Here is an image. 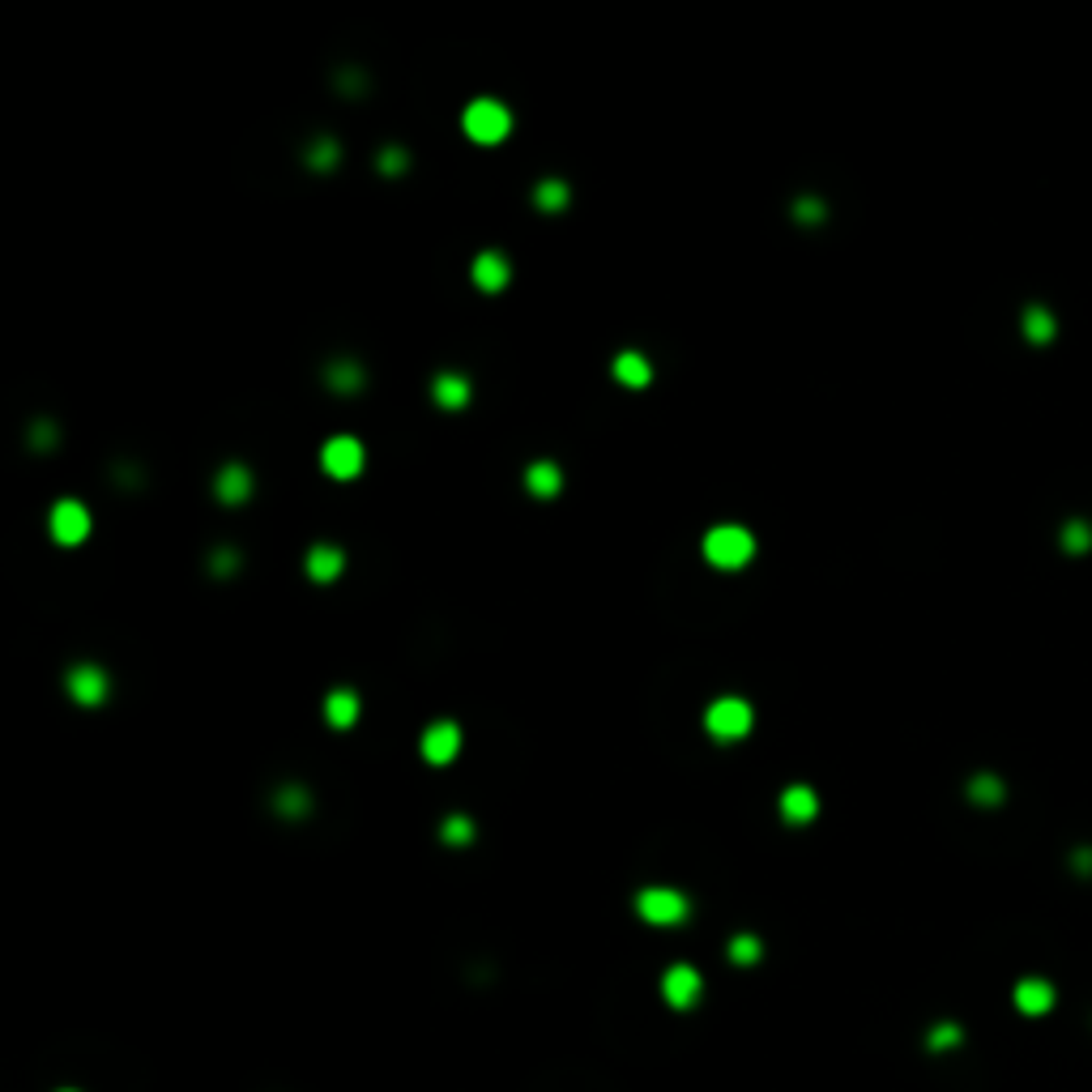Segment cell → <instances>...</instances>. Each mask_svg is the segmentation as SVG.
<instances>
[{
  "label": "cell",
  "mask_w": 1092,
  "mask_h": 1092,
  "mask_svg": "<svg viewBox=\"0 0 1092 1092\" xmlns=\"http://www.w3.org/2000/svg\"><path fill=\"white\" fill-rule=\"evenodd\" d=\"M969 798H973V803H982V807H994V803H1003V798H1007V785L999 777H990V772H978V777L969 781Z\"/></svg>",
  "instance_id": "44dd1931"
},
{
  "label": "cell",
  "mask_w": 1092,
  "mask_h": 1092,
  "mask_svg": "<svg viewBox=\"0 0 1092 1092\" xmlns=\"http://www.w3.org/2000/svg\"><path fill=\"white\" fill-rule=\"evenodd\" d=\"M61 1092H77V1088H61Z\"/></svg>",
  "instance_id": "d6a6232c"
},
{
  "label": "cell",
  "mask_w": 1092,
  "mask_h": 1092,
  "mask_svg": "<svg viewBox=\"0 0 1092 1092\" xmlns=\"http://www.w3.org/2000/svg\"><path fill=\"white\" fill-rule=\"evenodd\" d=\"M47 530H52V538H56L61 546H77L81 538L90 534V512H86V503H77V500H56L52 512H47Z\"/></svg>",
  "instance_id": "5b68a950"
},
{
  "label": "cell",
  "mask_w": 1092,
  "mask_h": 1092,
  "mask_svg": "<svg viewBox=\"0 0 1092 1092\" xmlns=\"http://www.w3.org/2000/svg\"><path fill=\"white\" fill-rule=\"evenodd\" d=\"M568 201H572V193H568V184H563V180H543L534 188V205L546 209V214H559Z\"/></svg>",
  "instance_id": "ffe728a7"
},
{
  "label": "cell",
  "mask_w": 1092,
  "mask_h": 1092,
  "mask_svg": "<svg viewBox=\"0 0 1092 1092\" xmlns=\"http://www.w3.org/2000/svg\"><path fill=\"white\" fill-rule=\"evenodd\" d=\"M469 380L461 371H440L436 375V384H431V397H436V406H444V410H465L469 406Z\"/></svg>",
  "instance_id": "9a60e30c"
},
{
  "label": "cell",
  "mask_w": 1092,
  "mask_h": 1092,
  "mask_svg": "<svg viewBox=\"0 0 1092 1092\" xmlns=\"http://www.w3.org/2000/svg\"><path fill=\"white\" fill-rule=\"evenodd\" d=\"M700 994H704V982H700V973L691 969V965H671V969H666V978H662V999L671 1003V1007L687 1012V1007L700 1003Z\"/></svg>",
  "instance_id": "52a82bcc"
},
{
  "label": "cell",
  "mask_w": 1092,
  "mask_h": 1092,
  "mask_svg": "<svg viewBox=\"0 0 1092 1092\" xmlns=\"http://www.w3.org/2000/svg\"><path fill=\"white\" fill-rule=\"evenodd\" d=\"M636 913H640V922H649V926H678V922H687L691 900L678 888H640L636 892Z\"/></svg>",
  "instance_id": "3957f363"
},
{
  "label": "cell",
  "mask_w": 1092,
  "mask_h": 1092,
  "mask_svg": "<svg viewBox=\"0 0 1092 1092\" xmlns=\"http://www.w3.org/2000/svg\"><path fill=\"white\" fill-rule=\"evenodd\" d=\"M751 704L738 700V696H721L709 704V713H704V725H709V734L718 738V743H738V738L751 734Z\"/></svg>",
  "instance_id": "277c9868"
},
{
  "label": "cell",
  "mask_w": 1092,
  "mask_h": 1092,
  "mask_svg": "<svg viewBox=\"0 0 1092 1092\" xmlns=\"http://www.w3.org/2000/svg\"><path fill=\"white\" fill-rule=\"evenodd\" d=\"M214 496H218L222 503H243V500H248V496H252V474H248V465H240V461L222 465L218 478H214Z\"/></svg>",
  "instance_id": "7c38bea8"
},
{
  "label": "cell",
  "mask_w": 1092,
  "mask_h": 1092,
  "mask_svg": "<svg viewBox=\"0 0 1092 1092\" xmlns=\"http://www.w3.org/2000/svg\"><path fill=\"white\" fill-rule=\"evenodd\" d=\"M1063 550L1067 555H1084V550H1092V525L1088 521H1067L1063 525Z\"/></svg>",
  "instance_id": "cb8c5ba5"
},
{
  "label": "cell",
  "mask_w": 1092,
  "mask_h": 1092,
  "mask_svg": "<svg viewBox=\"0 0 1092 1092\" xmlns=\"http://www.w3.org/2000/svg\"><path fill=\"white\" fill-rule=\"evenodd\" d=\"M30 436H39V440H43V449H52V440H56V431H52V427H47V422H39V427H34V431H30Z\"/></svg>",
  "instance_id": "1f68e13d"
},
{
  "label": "cell",
  "mask_w": 1092,
  "mask_h": 1092,
  "mask_svg": "<svg viewBox=\"0 0 1092 1092\" xmlns=\"http://www.w3.org/2000/svg\"><path fill=\"white\" fill-rule=\"evenodd\" d=\"M1054 333H1059V325H1054L1050 308H1037V303H1032V308H1025V337H1028L1032 346L1054 342Z\"/></svg>",
  "instance_id": "d6986e66"
},
{
  "label": "cell",
  "mask_w": 1092,
  "mask_h": 1092,
  "mask_svg": "<svg viewBox=\"0 0 1092 1092\" xmlns=\"http://www.w3.org/2000/svg\"><path fill=\"white\" fill-rule=\"evenodd\" d=\"M328 389H337V393H355V389H363V371H359V363H333V368H328Z\"/></svg>",
  "instance_id": "603a6c76"
},
{
  "label": "cell",
  "mask_w": 1092,
  "mask_h": 1092,
  "mask_svg": "<svg viewBox=\"0 0 1092 1092\" xmlns=\"http://www.w3.org/2000/svg\"><path fill=\"white\" fill-rule=\"evenodd\" d=\"M337 154H342V150H337L333 137H316L312 150H308V167H312V171H333Z\"/></svg>",
  "instance_id": "d4e9b609"
},
{
  "label": "cell",
  "mask_w": 1092,
  "mask_h": 1092,
  "mask_svg": "<svg viewBox=\"0 0 1092 1092\" xmlns=\"http://www.w3.org/2000/svg\"><path fill=\"white\" fill-rule=\"evenodd\" d=\"M1016 1007L1025 1016H1046L1054 1007V985L1046 978H1025L1016 985Z\"/></svg>",
  "instance_id": "5bb4252c"
},
{
  "label": "cell",
  "mask_w": 1092,
  "mask_h": 1092,
  "mask_svg": "<svg viewBox=\"0 0 1092 1092\" xmlns=\"http://www.w3.org/2000/svg\"><path fill=\"white\" fill-rule=\"evenodd\" d=\"M559 487H563V474H559L555 461H534L530 469H525V491H530V496L550 500V496H559Z\"/></svg>",
  "instance_id": "ac0fdd59"
},
{
  "label": "cell",
  "mask_w": 1092,
  "mask_h": 1092,
  "mask_svg": "<svg viewBox=\"0 0 1092 1092\" xmlns=\"http://www.w3.org/2000/svg\"><path fill=\"white\" fill-rule=\"evenodd\" d=\"M610 371H615V380L628 384V389H644V384L653 380V363L644 359V355H636V350H624V355H615Z\"/></svg>",
  "instance_id": "2e32d148"
},
{
  "label": "cell",
  "mask_w": 1092,
  "mask_h": 1092,
  "mask_svg": "<svg viewBox=\"0 0 1092 1092\" xmlns=\"http://www.w3.org/2000/svg\"><path fill=\"white\" fill-rule=\"evenodd\" d=\"M325 721L333 725V730H350V725L359 721V696L350 687H337V691H328V700H325Z\"/></svg>",
  "instance_id": "e0dca14e"
},
{
  "label": "cell",
  "mask_w": 1092,
  "mask_h": 1092,
  "mask_svg": "<svg viewBox=\"0 0 1092 1092\" xmlns=\"http://www.w3.org/2000/svg\"><path fill=\"white\" fill-rule=\"evenodd\" d=\"M406 167H410V154H406V150H397V146L380 150V171H384V175H402Z\"/></svg>",
  "instance_id": "83f0119b"
},
{
  "label": "cell",
  "mask_w": 1092,
  "mask_h": 1092,
  "mask_svg": "<svg viewBox=\"0 0 1092 1092\" xmlns=\"http://www.w3.org/2000/svg\"><path fill=\"white\" fill-rule=\"evenodd\" d=\"M461 128H465L469 141H478V146H500V141L512 133V111L503 108L500 99H474L461 115Z\"/></svg>",
  "instance_id": "7a4b0ae2"
},
{
  "label": "cell",
  "mask_w": 1092,
  "mask_h": 1092,
  "mask_svg": "<svg viewBox=\"0 0 1092 1092\" xmlns=\"http://www.w3.org/2000/svg\"><path fill=\"white\" fill-rule=\"evenodd\" d=\"M751 555H756V538H751L743 525H718V530L704 534V559L721 572H738L747 568Z\"/></svg>",
  "instance_id": "6da1fadb"
},
{
  "label": "cell",
  "mask_w": 1092,
  "mask_h": 1092,
  "mask_svg": "<svg viewBox=\"0 0 1092 1092\" xmlns=\"http://www.w3.org/2000/svg\"><path fill=\"white\" fill-rule=\"evenodd\" d=\"M730 960H734V965H756V960H760V939L756 935H734L730 939Z\"/></svg>",
  "instance_id": "4316f807"
},
{
  "label": "cell",
  "mask_w": 1092,
  "mask_h": 1092,
  "mask_svg": "<svg viewBox=\"0 0 1092 1092\" xmlns=\"http://www.w3.org/2000/svg\"><path fill=\"white\" fill-rule=\"evenodd\" d=\"M469 274H474L478 290H503V286H508V278H512V269H508V261H503L500 252H478L474 265H469Z\"/></svg>",
  "instance_id": "4fadbf2b"
},
{
  "label": "cell",
  "mask_w": 1092,
  "mask_h": 1092,
  "mask_svg": "<svg viewBox=\"0 0 1092 1092\" xmlns=\"http://www.w3.org/2000/svg\"><path fill=\"white\" fill-rule=\"evenodd\" d=\"M303 568H308V577H312L316 585H328V581L342 577L346 555H342V546H333V543H316V546L308 550V559H303Z\"/></svg>",
  "instance_id": "30bf717a"
},
{
  "label": "cell",
  "mask_w": 1092,
  "mask_h": 1092,
  "mask_svg": "<svg viewBox=\"0 0 1092 1092\" xmlns=\"http://www.w3.org/2000/svg\"><path fill=\"white\" fill-rule=\"evenodd\" d=\"M209 568H214L218 577H231V572L240 568V555H235V550H227V546H222V550H214V559H209Z\"/></svg>",
  "instance_id": "4dcf8cb0"
},
{
  "label": "cell",
  "mask_w": 1092,
  "mask_h": 1092,
  "mask_svg": "<svg viewBox=\"0 0 1092 1092\" xmlns=\"http://www.w3.org/2000/svg\"><path fill=\"white\" fill-rule=\"evenodd\" d=\"M440 837L449 841V845H469V841H474V824H469L465 815H449V819L440 824Z\"/></svg>",
  "instance_id": "484cf974"
},
{
  "label": "cell",
  "mask_w": 1092,
  "mask_h": 1092,
  "mask_svg": "<svg viewBox=\"0 0 1092 1092\" xmlns=\"http://www.w3.org/2000/svg\"><path fill=\"white\" fill-rule=\"evenodd\" d=\"M274 803H278V811L286 815V819H299V815H308L312 798H308V790H299V785H282Z\"/></svg>",
  "instance_id": "7402d4cb"
},
{
  "label": "cell",
  "mask_w": 1092,
  "mask_h": 1092,
  "mask_svg": "<svg viewBox=\"0 0 1092 1092\" xmlns=\"http://www.w3.org/2000/svg\"><path fill=\"white\" fill-rule=\"evenodd\" d=\"M418 751L427 764H453L457 751H461V730L453 721H431L418 738Z\"/></svg>",
  "instance_id": "ba28073f"
},
{
  "label": "cell",
  "mask_w": 1092,
  "mask_h": 1092,
  "mask_svg": "<svg viewBox=\"0 0 1092 1092\" xmlns=\"http://www.w3.org/2000/svg\"><path fill=\"white\" fill-rule=\"evenodd\" d=\"M321 469L328 478H355L363 469V444L355 436H333L321 449Z\"/></svg>",
  "instance_id": "8992f818"
},
{
  "label": "cell",
  "mask_w": 1092,
  "mask_h": 1092,
  "mask_svg": "<svg viewBox=\"0 0 1092 1092\" xmlns=\"http://www.w3.org/2000/svg\"><path fill=\"white\" fill-rule=\"evenodd\" d=\"M68 696H73L77 704H86V709H94V704L108 700V671L94 662H81L68 671Z\"/></svg>",
  "instance_id": "9c48e42d"
},
{
  "label": "cell",
  "mask_w": 1092,
  "mask_h": 1092,
  "mask_svg": "<svg viewBox=\"0 0 1092 1092\" xmlns=\"http://www.w3.org/2000/svg\"><path fill=\"white\" fill-rule=\"evenodd\" d=\"M777 807H781L785 824H811V819L819 815V794L811 790V785H790Z\"/></svg>",
  "instance_id": "8fae6325"
},
{
  "label": "cell",
  "mask_w": 1092,
  "mask_h": 1092,
  "mask_svg": "<svg viewBox=\"0 0 1092 1092\" xmlns=\"http://www.w3.org/2000/svg\"><path fill=\"white\" fill-rule=\"evenodd\" d=\"M794 218H798V222H819V218H824V201H815V197H803V201L794 205Z\"/></svg>",
  "instance_id": "f546056e"
},
{
  "label": "cell",
  "mask_w": 1092,
  "mask_h": 1092,
  "mask_svg": "<svg viewBox=\"0 0 1092 1092\" xmlns=\"http://www.w3.org/2000/svg\"><path fill=\"white\" fill-rule=\"evenodd\" d=\"M952 1046H960V1028L956 1025H939L931 1032V1050H952Z\"/></svg>",
  "instance_id": "f1b7e54d"
}]
</instances>
